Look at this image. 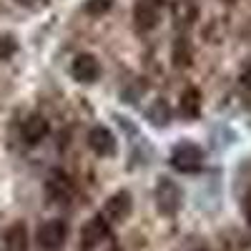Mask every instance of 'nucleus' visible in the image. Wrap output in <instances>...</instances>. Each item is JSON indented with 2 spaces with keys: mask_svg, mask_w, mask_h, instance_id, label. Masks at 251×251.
I'll return each mask as SVG.
<instances>
[{
  "mask_svg": "<svg viewBox=\"0 0 251 251\" xmlns=\"http://www.w3.org/2000/svg\"><path fill=\"white\" fill-rule=\"evenodd\" d=\"M15 50H18V40H15V35H10V33H0V60L13 58Z\"/></svg>",
  "mask_w": 251,
  "mask_h": 251,
  "instance_id": "nucleus-15",
  "label": "nucleus"
},
{
  "mask_svg": "<svg viewBox=\"0 0 251 251\" xmlns=\"http://www.w3.org/2000/svg\"><path fill=\"white\" fill-rule=\"evenodd\" d=\"M46 196L50 203H71L75 196V183L66 171H50L46 178Z\"/></svg>",
  "mask_w": 251,
  "mask_h": 251,
  "instance_id": "nucleus-4",
  "label": "nucleus"
},
{
  "mask_svg": "<svg viewBox=\"0 0 251 251\" xmlns=\"http://www.w3.org/2000/svg\"><path fill=\"white\" fill-rule=\"evenodd\" d=\"M20 5H25V8H38V5H46L48 0H18Z\"/></svg>",
  "mask_w": 251,
  "mask_h": 251,
  "instance_id": "nucleus-18",
  "label": "nucleus"
},
{
  "mask_svg": "<svg viewBox=\"0 0 251 251\" xmlns=\"http://www.w3.org/2000/svg\"><path fill=\"white\" fill-rule=\"evenodd\" d=\"M108 236H111V224L103 219L100 214H96L86 226H83V231H80V249L83 251H91V249L100 246Z\"/></svg>",
  "mask_w": 251,
  "mask_h": 251,
  "instance_id": "nucleus-5",
  "label": "nucleus"
},
{
  "mask_svg": "<svg viewBox=\"0 0 251 251\" xmlns=\"http://www.w3.org/2000/svg\"><path fill=\"white\" fill-rule=\"evenodd\" d=\"M174 66L176 68H186V66H191V58H194V53H191V46H188V40L186 38H178L176 43H174Z\"/></svg>",
  "mask_w": 251,
  "mask_h": 251,
  "instance_id": "nucleus-13",
  "label": "nucleus"
},
{
  "mask_svg": "<svg viewBox=\"0 0 251 251\" xmlns=\"http://www.w3.org/2000/svg\"><path fill=\"white\" fill-rule=\"evenodd\" d=\"M244 216H246V224L251 226V194H246L244 199Z\"/></svg>",
  "mask_w": 251,
  "mask_h": 251,
  "instance_id": "nucleus-17",
  "label": "nucleus"
},
{
  "mask_svg": "<svg viewBox=\"0 0 251 251\" xmlns=\"http://www.w3.org/2000/svg\"><path fill=\"white\" fill-rule=\"evenodd\" d=\"M241 83H244V88H249V91H251V66L241 73Z\"/></svg>",
  "mask_w": 251,
  "mask_h": 251,
  "instance_id": "nucleus-19",
  "label": "nucleus"
},
{
  "mask_svg": "<svg viewBox=\"0 0 251 251\" xmlns=\"http://www.w3.org/2000/svg\"><path fill=\"white\" fill-rule=\"evenodd\" d=\"M35 239H38V246L43 251H60L66 246V239H68V224L63 219H50L46 224H40Z\"/></svg>",
  "mask_w": 251,
  "mask_h": 251,
  "instance_id": "nucleus-2",
  "label": "nucleus"
},
{
  "mask_svg": "<svg viewBox=\"0 0 251 251\" xmlns=\"http://www.w3.org/2000/svg\"><path fill=\"white\" fill-rule=\"evenodd\" d=\"M146 116H149V121H151L153 126H169V121H171V108H169V103H166V100H156Z\"/></svg>",
  "mask_w": 251,
  "mask_h": 251,
  "instance_id": "nucleus-14",
  "label": "nucleus"
},
{
  "mask_svg": "<svg viewBox=\"0 0 251 251\" xmlns=\"http://www.w3.org/2000/svg\"><path fill=\"white\" fill-rule=\"evenodd\" d=\"M48 131H50V126H48V121L40 116V113L28 116V118L23 121V126H20V136H23V141H25L28 146H38L40 141L48 136Z\"/></svg>",
  "mask_w": 251,
  "mask_h": 251,
  "instance_id": "nucleus-10",
  "label": "nucleus"
},
{
  "mask_svg": "<svg viewBox=\"0 0 251 251\" xmlns=\"http://www.w3.org/2000/svg\"><path fill=\"white\" fill-rule=\"evenodd\" d=\"M131 208H133V196L128 191H116L106 206H103V219H106L108 224H123L126 219L131 216Z\"/></svg>",
  "mask_w": 251,
  "mask_h": 251,
  "instance_id": "nucleus-6",
  "label": "nucleus"
},
{
  "mask_svg": "<svg viewBox=\"0 0 251 251\" xmlns=\"http://www.w3.org/2000/svg\"><path fill=\"white\" fill-rule=\"evenodd\" d=\"M203 151L199 149L196 143H178L174 146V151H171V166L176 171L181 174H199L203 169Z\"/></svg>",
  "mask_w": 251,
  "mask_h": 251,
  "instance_id": "nucleus-1",
  "label": "nucleus"
},
{
  "mask_svg": "<svg viewBox=\"0 0 251 251\" xmlns=\"http://www.w3.org/2000/svg\"><path fill=\"white\" fill-rule=\"evenodd\" d=\"M71 75L78 83H96L100 78V63L91 53H78L71 63Z\"/></svg>",
  "mask_w": 251,
  "mask_h": 251,
  "instance_id": "nucleus-8",
  "label": "nucleus"
},
{
  "mask_svg": "<svg viewBox=\"0 0 251 251\" xmlns=\"http://www.w3.org/2000/svg\"><path fill=\"white\" fill-rule=\"evenodd\" d=\"M5 249L8 251H28V228H25V224H13L8 228Z\"/></svg>",
  "mask_w": 251,
  "mask_h": 251,
  "instance_id": "nucleus-12",
  "label": "nucleus"
},
{
  "mask_svg": "<svg viewBox=\"0 0 251 251\" xmlns=\"http://www.w3.org/2000/svg\"><path fill=\"white\" fill-rule=\"evenodd\" d=\"M178 111L183 118H199L201 116V91L199 88H186L178 100Z\"/></svg>",
  "mask_w": 251,
  "mask_h": 251,
  "instance_id": "nucleus-11",
  "label": "nucleus"
},
{
  "mask_svg": "<svg viewBox=\"0 0 251 251\" xmlns=\"http://www.w3.org/2000/svg\"><path fill=\"white\" fill-rule=\"evenodd\" d=\"M113 5V0H86V13L88 15H103L108 13Z\"/></svg>",
  "mask_w": 251,
  "mask_h": 251,
  "instance_id": "nucleus-16",
  "label": "nucleus"
},
{
  "mask_svg": "<svg viewBox=\"0 0 251 251\" xmlns=\"http://www.w3.org/2000/svg\"><path fill=\"white\" fill-rule=\"evenodd\" d=\"M163 0H136L133 5V20L141 30H153L161 20Z\"/></svg>",
  "mask_w": 251,
  "mask_h": 251,
  "instance_id": "nucleus-7",
  "label": "nucleus"
},
{
  "mask_svg": "<svg viewBox=\"0 0 251 251\" xmlns=\"http://www.w3.org/2000/svg\"><path fill=\"white\" fill-rule=\"evenodd\" d=\"M181 203H183V191L178 188V183L166 178V176L158 178V183H156V206H158V211L163 216H174L181 208Z\"/></svg>",
  "mask_w": 251,
  "mask_h": 251,
  "instance_id": "nucleus-3",
  "label": "nucleus"
},
{
  "mask_svg": "<svg viewBox=\"0 0 251 251\" xmlns=\"http://www.w3.org/2000/svg\"><path fill=\"white\" fill-rule=\"evenodd\" d=\"M88 146H91V151H93L96 156L108 158V156L116 153L118 141H116V136L106 128V126H93L91 133H88Z\"/></svg>",
  "mask_w": 251,
  "mask_h": 251,
  "instance_id": "nucleus-9",
  "label": "nucleus"
}]
</instances>
